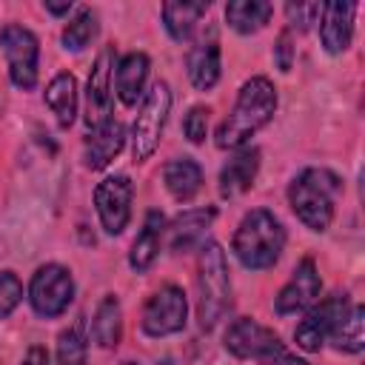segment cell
<instances>
[{
    "label": "cell",
    "instance_id": "d6986e66",
    "mask_svg": "<svg viewBox=\"0 0 365 365\" xmlns=\"http://www.w3.org/2000/svg\"><path fill=\"white\" fill-rule=\"evenodd\" d=\"M188 77L197 91H208L220 80V46L217 40H202L188 51Z\"/></svg>",
    "mask_w": 365,
    "mask_h": 365
},
{
    "label": "cell",
    "instance_id": "6da1fadb",
    "mask_svg": "<svg viewBox=\"0 0 365 365\" xmlns=\"http://www.w3.org/2000/svg\"><path fill=\"white\" fill-rule=\"evenodd\" d=\"M277 111V91L268 77H251L234 103V111L217 128V148H237L259 131Z\"/></svg>",
    "mask_w": 365,
    "mask_h": 365
},
{
    "label": "cell",
    "instance_id": "603a6c76",
    "mask_svg": "<svg viewBox=\"0 0 365 365\" xmlns=\"http://www.w3.org/2000/svg\"><path fill=\"white\" fill-rule=\"evenodd\" d=\"M214 208H194V211H185L180 214L174 222H171V251H188L194 248L202 237H205V228L211 225L214 220Z\"/></svg>",
    "mask_w": 365,
    "mask_h": 365
},
{
    "label": "cell",
    "instance_id": "7402d4cb",
    "mask_svg": "<svg viewBox=\"0 0 365 365\" xmlns=\"http://www.w3.org/2000/svg\"><path fill=\"white\" fill-rule=\"evenodd\" d=\"M46 106L51 108V114L57 117V123L63 128H68L74 123V114H77V80H74V74L60 71L46 86Z\"/></svg>",
    "mask_w": 365,
    "mask_h": 365
},
{
    "label": "cell",
    "instance_id": "cb8c5ba5",
    "mask_svg": "<svg viewBox=\"0 0 365 365\" xmlns=\"http://www.w3.org/2000/svg\"><path fill=\"white\" fill-rule=\"evenodd\" d=\"M91 336L100 348H117L120 336H123V308L117 297H103L97 311H94V322H91Z\"/></svg>",
    "mask_w": 365,
    "mask_h": 365
},
{
    "label": "cell",
    "instance_id": "9c48e42d",
    "mask_svg": "<svg viewBox=\"0 0 365 365\" xmlns=\"http://www.w3.org/2000/svg\"><path fill=\"white\" fill-rule=\"evenodd\" d=\"M185 317H188V302L182 288L177 285H165L160 288L143 308V331L148 336H168L185 328Z\"/></svg>",
    "mask_w": 365,
    "mask_h": 365
},
{
    "label": "cell",
    "instance_id": "5b68a950",
    "mask_svg": "<svg viewBox=\"0 0 365 365\" xmlns=\"http://www.w3.org/2000/svg\"><path fill=\"white\" fill-rule=\"evenodd\" d=\"M168 111H171V88H168V83L157 80L151 86V91L145 94V100L134 117V125H131V154L137 163H145L157 151Z\"/></svg>",
    "mask_w": 365,
    "mask_h": 365
},
{
    "label": "cell",
    "instance_id": "4316f807",
    "mask_svg": "<svg viewBox=\"0 0 365 365\" xmlns=\"http://www.w3.org/2000/svg\"><path fill=\"white\" fill-rule=\"evenodd\" d=\"M94 34H97V14L91 9H80L77 17H71L63 29V48L80 51L94 40Z\"/></svg>",
    "mask_w": 365,
    "mask_h": 365
},
{
    "label": "cell",
    "instance_id": "1f68e13d",
    "mask_svg": "<svg viewBox=\"0 0 365 365\" xmlns=\"http://www.w3.org/2000/svg\"><path fill=\"white\" fill-rule=\"evenodd\" d=\"M274 57H277L279 71H291V63H294V46H291V34H288V31H282V34L277 37Z\"/></svg>",
    "mask_w": 365,
    "mask_h": 365
},
{
    "label": "cell",
    "instance_id": "ffe728a7",
    "mask_svg": "<svg viewBox=\"0 0 365 365\" xmlns=\"http://www.w3.org/2000/svg\"><path fill=\"white\" fill-rule=\"evenodd\" d=\"M117 94L123 100V106H134L137 97L143 94L145 77H148V57L143 51H128L120 63H117Z\"/></svg>",
    "mask_w": 365,
    "mask_h": 365
},
{
    "label": "cell",
    "instance_id": "e0dca14e",
    "mask_svg": "<svg viewBox=\"0 0 365 365\" xmlns=\"http://www.w3.org/2000/svg\"><path fill=\"white\" fill-rule=\"evenodd\" d=\"M208 11V0H168L163 3V23L165 31L182 43L191 37L194 26L200 23V17Z\"/></svg>",
    "mask_w": 365,
    "mask_h": 365
},
{
    "label": "cell",
    "instance_id": "5bb4252c",
    "mask_svg": "<svg viewBox=\"0 0 365 365\" xmlns=\"http://www.w3.org/2000/svg\"><path fill=\"white\" fill-rule=\"evenodd\" d=\"M354 11L356 6L354 3H328L322 9V17H319V37H322V46L328 54H339L351 46V34H354Z\"/></svg>",
    "mask_w": 365,
    "mask_h": 365
},
{
    "label": "cell",
    "instance_id": "83f0119b",
    "mask_svg": "<svg viewBox=\"0 0 365 365\" xmlns=\"http://www.w3.org/2000/svg\"><path fill=\"white\" fill-rule=\"evenodd\" d=\"M57 365H86V339L80 328H68L57 336Z\"/></svg>",
    "mask_w": 365,
    "mask_h": 365
},
{
    "label": "cell",
    "instance_id": "484cf974",
    "mask_svg": "<svg viewBox=\"0 0 365 365\" xmlns=\"http://www.w3.org/2000/svg\"><path fill=\"white\" fill-rule=\"evenodd\" d=\"M336 351H345V354H359L365 348V311L362 305H351L345 319L336 325V331L331 334Z\"/></svg>",
    "mask_w": 365,
    "mask_h": 365
},
{
    "label": "cell",
    "instance_id": "52a82bcc",
    "mask_svg": "<svg viewBox=\"0 0 365 365\" xmlns=\"http://www.w3.org/2000/svg\"><path fill=\"white\" fill-rule=\"evenodd\" d=\"M0 46H3V54L9 60L11 83L23 91L34 88L37 86V57H40L37 37L23 26L9 23L0 29Z\"/></svg>",
    "mask_w": 365,
    "mask_h": 365
},
{
    "label": "cell",
    "instance_id": "ba28073f",
    "mask_svg": "<svg viewBox=\"0 0 365 365\" xmlns=\"http://www.w3.org/2000/svg\"><path fill=\"white\" fill-rule=\"evenodd\" d=\"M351 302L345 294H334V297H325L319 305H314L305 319L297 325L294 331V339L302 351H319L325 345V339H331V334L336 331V325L345 319Z\"/></svg>",
    "mask_w": 365,
    "mask_h": 365
},
{
    "label": "cell",
    "instance_id": "d6a6232c",
    "mask_svg": "<svg viewBox=\"0 0 365 365\" xmlns=\"http://www.w3.org/2000/svg\"><path fill=\"white\" fill-rule=\"evenodd\" d=\"M23 365H48V351L43 345H31L26 359H23Z\"/></svg>",
    "mask_w": 365,
    "mask_h": 365
},
{
    "label": "cell",
    "instance_id": "8992f818",
    "mask_svg": "<svg viewBox=\"0 0 365 365\" xmlns=\"http://www.w3.org/2000/svg\"><path fill=\"white\" fill-rule=\"evenodd\" d=\"M71 297H74V279H71L68 268L48 262V265H40L34 271L31 285H29V302H31L34 314L60 317L68 308Z\"/></svg>",
    "mask_w": 365,
    "mask_h": 365
},
{
    "label": "cell",
    "instance_id": "4fadbf2b",
    "mask_svg": "<svg viewBox=\"0 0 365 365\" xmlns=\"http://www.w3.org/2000/svg\"><path fill=\"white\" fill-rule=\"evenodd\" d=\"M319 288H322V282H319L317 265H314V259L305 257L294 268V274L285 282V288L279 291V297H277V314L285 317V314H297V311L308 308L319 297Z\"/></svg>",
    "mask_w": 365,
    "mask_h": 365
},
{
    "label": "cell",
    "instance_id": "9a60e30c",
    "mask_svg": "<svg viewBox=\"0 0 365 365\" xmlns=\"http://www.w3.org/2000/svg\"><path fill=\"white\" fill-rule=\"evenodd\" d=\"M123 143H125V128H123V123H120V120L103 123V125L94 128V134L86 140V154H83V157H86V165H88L91 171L106 168V165L120 154Z\"/></svg>",
    "mask_w": 365,
    "mask_h": 365
},
{
    "label": "cell",
    "instance_id": "d590c367",
    "mask_svg": "<svg viewBox=\"0 0 365 365\" xmlns=\"http://www.w3.org/2000/svg\"><path fill=\"white\" fill-rule=\"evenodd\" d=\"M123 365H137V362H131V359H128V362H123Z\"/></svg>",
    "mask_w": 365,
    "mask_h": 365
},
{
    "label": "cell",
    "instance_id": "8fae6325",
    "mask_svg": "<svg viewBox=\"0 0 365 365\" xmlns=\"http://www.w3.org/2000/svg\"><path fill=\"white\" fill-rule=\"evenodd\" d=\"M131 194H134V188H131V180L125 174L106 177L94 188V208H97V217H100L106 234L117 237L128 225V217H131Z\"/></svg>",
    "mask_w": 365,
    "mask_h": 365
},
{
    "label": "cell",
    "instance_id": "f546056e",
    "mask_svg": "<svg viewBox=\"0 0 365 365\" xmlns=\"http://www.w3.org/2000/svg\"><path fill=\"white\" fill-rule=\"evenodd\" d=\"M23 299V285L11 271H0V317H9Z\"/></svg>",
    "mask_w": 365,
    "mask_h": 365
},
{
    "label": "cell",
    "instance_id": "e575fe53",
    "mask_svg": "<svg viewBox=\"0 0 365 365\" xmlns=\"http://www.w3.org/2000/svg\"><path fill=\"white\" fill-rule=\"evenodd\" d=\"M43 9H46V11H51V14H66V11L71 9V0H63V3H51V0H46V3H43Z\"/></svg>",
    "mask_w": 365,
    "mask_h": 365
},
{
    "label": "cell",
    "instance_id": "ac0fdd59",
    "mask_svg": "<svg viewBox=\"0 0 365 365\" xmlns=\"http://www.w3.org/2000/svg\"><path fill=\"white\" fill-rule=\"evenodd\" d=\"M163 228H165V217L160 211H148L145 214V222H143V231L137 234V240L131 245V254H128V265L134 271H148L151 268V262L160 254Z\"/></svg>",
    "mask_w": 365,
    "mask_h": 365
},
{
    "label": "cell",
    "instance_id": "4dcf8cb0",
    "mask_svg": "<svg viewBox=\"0 0 365 365\" xmlns=\"http://www.w3.org/2000/svg\"><path fill=\"white\" fill-rule=\"evenodd\" d=\"M182 131L191 143H202L205 134H208V108L205 106H194L188 108L185 120H182Z\"/></svg>",
    "mask_w": 365,
    "mask_h": 365
},
{
    "label": "cell",
    "instance_id": "7a4b0ae2",
    "mask_svg": "<svg viewBox=\"0 0 365 365\" xmlns=\"http://www.w3.org/2000/svg\"><path fill=\"white\" fill-rule=\"evenodd\" d=\"M342 191V182L328 168H305L294 177L288 188V202L302 225L311 231H325L334 220V202Z\"/></svg>",
    "mask_w": 365,
    "mask_h": 365
},
{
    "label": "cell",
    "instance_id": "2e32d148",
    "mask_svg": "<svg viewBox=\"0 0 365 365\" xmlns=\"http://www.w3.org/2000/svg\"><path fill=\"white\" fill-rule=\"evenodd\" d=\"M259 168V151L257 148H242L237 151L220 171V194L222 197H237L251 188L254 177Z\"/></svg>",
    "mask_w": 365,
    "mask_h": 365
},
{
    "label": "cell",
    "instance_id": "836d02e7",
    "mask_svg": "<svg viewBox=\"0 0 365 365\" xmlns=\"http://www.w3.org/2000/svg\"><path fill=\"white\" fill-rule=\"evenodd\" d=\"M271 362H274V365H308L305 359H299V356H294V354H288L285 348H282V351H279V354H277V356H274Z\"/></svg>",
    "mask_w": 365,
    "mask_h": 365
},
{
    "label": "cell",
    "instance_id": "44dd1931",
    "mask_svg": "<svg viewBox=\"0 0 365 365\" xmlns=\"http://www.w3.org/2000/svg\"><path fill=\"white\" fill-rule=\"evenodd\" d=\"M163 180H165V188H168V194L174 200L188 202L202 188V168L188 157H177V160H171L165 165Z\"/></svg>",
    "mask_w": 365,
    "mask_h": 365
},
{
    "label": "cell",
    "instance_id": "30bf717a",
    "mask_svg": "<svg viewBox=\"0 0 365 365\" xmlns=\"http://www.w3.org/2000/svg\"><path fill=\"white\" fill-rule=\"evenodd\" d=\"M225 348L240 359H274L282 351V342L274 331L259 325L251 317H240L225 331Z\"/></svg>",
    "mask_w": 365,
    "mask_h": 365
},
{
    "label": "cell",
    "instance_id": "277c9868",
    "mask_svg": "<svg viewBox=\"0 0 365 365\" xmlns=\"http://www.w3.org/2000/svg\"><path fill=\"white\" fill-rule=\"evenodd\" d=\"M231 305V279H228V262L217 242H205L200 248L197 262V319L208 331L214 328L222 314Z\"/></svg>",
    "mask_w": 365,
    "mask_h": 365
},
{
    "label": "cell",
    "instance_id": "3957f363",
    "mask_svg": "<svg viewBox=\"0 0 365 365\" xmlns=\"http://www.w3.org/2000/svg\"><path fill=\"white\" fill-rule=\"evenodd\" d=\"M285 248V228L282 222L265 211L254 208L242 217L237 234H234V254L245 268H271Z\"/></svg>",
    "mask_w": 365,
    "mask_h": 365
},
{
    "label": "cell",
    "instance_id": "d4e9b609",
    "mask_svg": "<svg viewBox=\"0 0 365 365\" xmlns=\"http://www.w3.org/2000/svg\"><path fill=\"white\" fill-rule=\"evenodd\" d=\"M274 14V6L265 0H231L225 6V20L234 31L240 34H254L259 31Z\"/></svg>",
    "mask_w": 365,
    "mask_h": 365
},
{
    "label": "cell",
    "instance_id": "f1b7e54d",
    "mask_svg": "<svg viewBox=\"0 0 365 365\" xmlns=\"http://www.w3.org/2000/svg\"><path fill=\"white\" fill-rule=\"evenodd\" d=\"M322 9H325L322 3H288V6H285L288 26L297 29V31H308L314 23H319Z\"/></svg>",
    "mask_w": 365,
    "mask_h": 365
},
{
    "label": "cell",
    "instance_id": "7c38bea8",
    "mask_svg": "<svg viewBox=\"0 0 365 365\" xmlns=\"http://www.w3.org/2000/svg\"><path fill=\"white\" fill-rule=\"evenodd\" d=\"M111 77H114V48L106 46L94 60L86 83V125L100 128L111 120Z\"/></svg>",
    "mask_w": 365,
    "mask_h": 365
}]
</instances>
